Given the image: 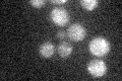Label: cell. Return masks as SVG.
Wrapping results in <instances>:
<instances>
[{
  "label": "cell",
  "instance_id": "obj_8",
  "mask_svg": "<svg viewBox=\"0 0 122 81\" xmlns=\"http://www.w3.org/2000/svg\"><path fill=\"white\" fill-rule=\"evenodd\" d=\"M45 0H32V1H30V3L32 4L34 7H37V8H40L42 7L44 4H45Z\"/></svg>",
  "mask_w": 122,
  "mask_h": 81
},
{
  "label": "cell",
  "instance_id": "obj_3",
  "mask_svg": "<svg viewBox=\"0 0 122 81\" xmlns=\"http://www.w3.org/2000/svg\"><path fill=\"white\" fill-rule=\"evenodd\" d=\"M67 36L73 42H81L86 36V29L81 24H71L67 29Z\"/></svg>",
  "mask_w": 122,
  "mask_h": 81
},
{
  "label": "cell",
  "instance_id": "obj_2",
  "mask_svg": "<svg viewBox=\"0 0 122 81\" xmlns=\"http://www.w3.org/2000/svg\"><path fill=\"white\" fill-rule=\"evenodd\" d=\"M51 20L58 26H64L69 21V13L68 11L61 7L53 8L50 12Z\"/></svg>",
  "mask_w": 122,
  "mask_h": 81
},
{
  "label": "cell",
  "instance_id": "obj_10",
  "mask_svg": "<svg viewBox=\"0 0 122 81\" xmlns=\"http://www.w3.org/2000/svg\"><path fill=\"white\" fill-rule=\"evenodd\" d=\"M51 3L53 4H64V3H66V0H51Z\"/></svg>",
  "mask_w": 122,
  "mask_h": 81
},
{
  "label": "cell",
  "instance_id": "obj_4",
  "mask_svg": "<svg viewBox=\"0 0 122 81\" xmlns=\"http://www.w3.org/2000/svg\"><path fill=\"white\" fill-rule=\"evenodd\" d=\"M87 70L94 77H102L107 71L106 64L103 60L94 59L87 64Z\"/></svg>",
  "mask_w": 122,
  "mask_h": 81
},
{
  "label": "cell",
  "instance_id": "obj_9",
  "mask_svg": "<svg viewBox=\"0 0 122 81\" xmlns=\"http://www.w3.org/2000/svg\"><path fill=\"white\" fill-rule=\"evenodd\" d=\"M66 33L64 32V30H58V32H57V38H61V40H63V38H66Z\"/></svg>",
  "mask_w": 122,
  "mask_h": 81
},
{
  "label": "cell",
  "instance_id": "obj_6",
  "mask_svg": "<svg viewBox=\"0 0 122 81\" xmlns=\"http://www.w3.org/2000/svg\"><path fill=\"white\" fill-rule=\"evenodd\" d=\"M57 51H58V54L61 58H67L72 53V46L67 42H62L59 44Z\"/></svg>",
  "mask_w": 122,
  "mask_h": 81
},
{
  "label": "cell",
  "instance_id": "obj_1",
  "mask_svg": "<svg viewBox=\"0 0 122 81\" xmlns=\"http://www.w3.org/2000/svg\"><path fill=\"white\" fill-rule=\"evenodd\" d=\"M89 49L94 56L102 57L110 51V44L105 38L97 37L90 42Z\"/></svg>",
  "mask_w": 122,
  "mask_h": 81
},
{
  "label": "cell",
  "instance_id": "obj_7",
  "mask_svg": "<svg viewBox=\"0 0 122 81\" xmlns=\"http://www.w3.org/2000/svg\"><path fill=\"white\" fill-rule=\"evenodd\" d=\"M81 4L85 9L91 11V10H94L97 7L98 1L97 0H81Z\"/></svg>",
  "mask_w": 122,
  "mask_h": 81
},
{
  "label": "cell",
  "instance_id": "obj_5",
  "mask_svg": "<svg viewBox=\"0 0 122 81\" xmlns=\"http://www.w3.org/2000/svg\"><path fill=\"white\" fill-rule=\"evenodd\" d=\"M40 55L44 58H50L53 56V54L55 52V46L51 42H45L43 43L40 48H39Z\"/></svg>",
  "mask_w": 122,
  "mask_h": 81
}]
</instances>
